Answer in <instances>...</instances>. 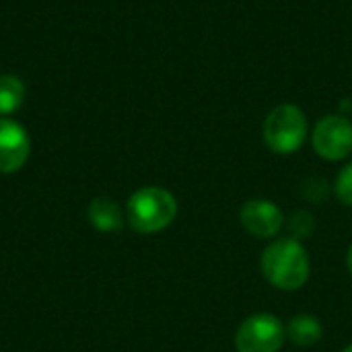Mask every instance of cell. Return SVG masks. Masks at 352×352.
<instances>
[{"label":"cell","instance_id":"13","mask_svg":"<svg viewBox=\"0 0 352 352\" xmlns=\"http://www.w3.org/2000/svg\"><path fill=\"white\" fill-rule=\"evenodd\" d=\"M346 266H349V270H351V274H352V245L349 248V256H346Z\"/></svg>","mask_w":352,"mask_h":352},{"label":"cell","instance_id":"3","mask_svg":"<svg viewBox=\"0 0 352 352\" xmlns=\"http://www.w3.org/2000/svg\"><path fill=\"white\" fill-rule=\"evenodd\" d=\"M307 134V120L295 105H278L264 122V142L278 155L295 153Z\"/></svg>","mask_w":352,"mask_h":352},{"label":"cell","instance_id":"12","mask_svg":"<svg viewBox=\"0 0 352 352\" xmlns=\"http://www.w3.org/2000/svg\"><path fill=\"white\" fill-rule=\"evenodd\" d=\"M336 196L342 204L352 206V163H349L336 179Z\"/></svg>","mask_w":352,"mask_h":352},{"label":"cell","instance_id":"9","mask_svg":"<svg viewBox=\"0 0 352 352\" xmlns=\"http://www.w3.org/2000/svg\"><path fill=\"white\" fill-rule=\"evenodd\" d=\"M322 334H324V328L320 320L307 314L295 316L287 326V336L297 346H314L316 342L322 340Z\"/></svg>","mask_w":352,"mask_h":352},{"label":"cell","instance_id":"5","mask_svg":"<svg viewBox=\"0 0 352 352\" xmlns=\"http://www.w3.org/2000/svg\"><path fill=\"white\" fill-rule=\"evenodd\" d=\"M314 148L328 161H340L352 153V124L342 116H326L314 130Z\"/></svg>","mask_w":352,"mask_h":352},{"label":"cell","instance_id":"8","mask_svg":"<svg viewBox=\"0 0 352 352\" xmlns=\"http://www.w3.org/2000/svg\"><path fill=\"white\" fill-rule=\"evenodd\" d=\"M89 221L101 233H116L124 227V214L116 200L111 198H95L89 204Z\"/></svg>","mask_w":352,"mask_h":352},{"label":"cell","instance_id":"6","mask_svg":"<svg viewBox=\"0 0 352 352\" xmlns=\"http://www.w3.org/2000/svg\"><path fill=\"white\" fill-rule=\"evenodd\" d=\"M31 153V140L25 128L12 120H0V173L19 171Z\"/></svg>","mask_w":352,"mask_h":352},{"label":"cell","instance_id":"4","mask_svg":"<svg viewBox=\"0 0 352 352\" xmlns=\"http://www.w3.org/2000/svg\"><path fill=\"white\" fill-rule=\"evenodd\" d=\"M287 328L276 316L256 314L241 322L235 334L237 352H278L285 344Z\"/></svg>","mask_w":352,"mask_h":352},{"label":"cell","instance_id":"1","mask_svg":"<svg viewBox=\"0 0 352 352\" xmlns=\"http://www.w3.org/2000/svg\"><path fill=\"white\" fill-rule=\"evenodd\" d=\"M262 274L280 291H297L309 278V258L305 248L289 237L272 241L262 254Z\"/></svg>","mask_w":352,"mask_h":352},{"label":"cell","instance_id":"11","mask_svg":"<svg viewBox=\"0 0 352 352\" xmlns=\"http://www.w3.org/2000/svg\"><path fill=\"white\" fill-rule=\"evenodd\" d=\"M289 227H291L293 239H297V241H299V239H305V237H309L311 231H314V217H311L309 212L299 210V212L293 214Z\"/></svg>","mask_w":352,"mask_h":352},{"label":"cell","instance_id":"7","mask_svg":"<svg viewBox=\"0 0 352 352\" xmlns=\"http://www.w3.org/2000/svg\"><path fill=\"white\" fill-rule=\"evenodd\" d=\"M241 225L245 227L248 233L262 237V239H270L276 237L285 225V217L280 212V208L270 202V200H250L241 206L239 212Z\"/></svg>","mask_w":352,"mask_h":352},{"label":"cell","instance_id":"2","mask_svg":"<svg viewBox=\"0 0 352 352\" xmlns=\"http://www.w3.org/2000/svg\"><path fill=\"white\" fill-rule=\"evenodd\" d=\"M177 214V200L165 188L148 186L134 192L128 200V221L138 233H159L167 229Z\"/></svg>","mask_w":352,"mask_h":352},{"label":"cell","instance_id":"10","mask_svg":"<svg viewBox=\"0 0 352 352\" xmlns=\"http://www.w3.org/2000/svg\"><path fill=\"white\" fill-rule=\"evenodd\" d=\"M25 101V85L21 78L4 74L0 76V113H12Z\"/></svg>","mask_w":352,"mask_h":352},{"label":"cell","instance_id":"14","mask_svg":"<svg viewBox=\"0 0 352 352\" xmlns=\"http://www.w3.org/2000/svg\"><path fill=\"white\" fill-rule=\"evenodd\" d=\"M342 352H352V344H351V346H346V349H344Z\"/></svg>","mask_w":352,"mask_h":352}]
</instances>
